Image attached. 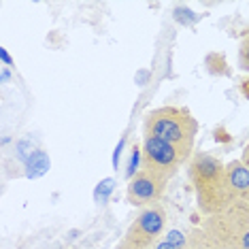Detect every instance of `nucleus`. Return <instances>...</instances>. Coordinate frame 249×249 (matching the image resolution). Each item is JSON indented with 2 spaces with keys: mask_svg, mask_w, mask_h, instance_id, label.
I'll return each instance as SVG.
<instances>
[{
  "mask_svg": "<svg viewBox=\"0 0 249 249\" xmlns=\"http://www.w3.org/2000/svg\"><path fill=\"white\" fill-rule=\"evenodd\" d=\"M185 162V158L179 154L175 147H171L164 141L143 134V145H141V168L154 171L160 177L171 181L175 175L179 173L181 164Z\"/></svg>",
  "mask_w": 249,
  "mask_h": 249,
  "instance_id": "39448f33",
  "label": "nucleus"
},
{
  "mask_svg": "<svg viewBox=\"0 0 249 249\" xmlns=\"http://www.w3.org/2000/svg\"><path fill=\"white\" fill-rule=\"evenodd\" d=\"M149 249H179V247H175L171 241H166V239H164V236H162V239H160V241H156V243H154V245H151Z\"/></svg>",
  "mask_w": 249,
  "mask_h": 249,
  "instance_id": "9d476101",
  "label": "nucleus"
},
{
  "mask_svg": "<svg viewBox=\"0 0 249 249\" xmlns=\"http://www.w3.org/2000/svg\"><path fill=\"white\" fill-rule=\"evenodd\" d=\"M200 228L234 243L241 249H249V202L239 200L224 213L205 217Z\"/></svg>",
  "mask_w": 249,
  "mask_h": 249,
  "instance_id": "20e7f679",
  "label": "nucleus"
},
{
  "mask_svg": "<svg viewBox=\"0 0 249 249\" xmlns=\"http://www.w3.org/2000/svg\"><path fill=\"white\" fill-rule=\"evenodd\" d=\"M245 200H247V202H249V194H247V198H245Z\"/></svg>",
  "mask_w": 249,
  "mask_h": 249,
  "instance_id": "f8f14e48",
  "label": "nucleus"
},
{
  "mask_svg": "<svg viewBox=\"0 0 249 249\" xmlns=\"http://www.w3.org/2000/svg\"><path fill=\"white\" fill-rule=\"evenodd\" d=\"M166 185H168V179L160 177V175L154 171L141 168V171L134 175V177H130V181H128V190H126L128 202L132 207H141V209L158 205V200L164 196Z\"/></svg>",
  "mask_w": 249,
  "mask_h": 249,
  "instance_id": "423d86ee",
  "label": "nucleus"
},
{
  "mask_svg": "<svg viewBox=\"0 0 249 249\" xmlns=\"http://www.w3.org/2000/svg\"><path fill=\"white\" fill-rule=\"evenodd\" d=\"M241 160H243V164H245V166L249 168V143H247L245 149H243V158H241Z\"/></svg>",
  "mask_w": 249,
  "mask_h": 249,
  "instance_id": "9b49d317",
  "label": "nucleus"
},
{
  "mask_svg": "<svg viewBox=\"0 0 249 249\" xmlns=\"http://www.w3.org/2000/svg\"><path fill=\"white\" fill-rule=\"evenodd\" d=\"M226 185L234 200H245L249 194V168L243 160H232L226 164Z\"/></svg>",
  "mask_w": 249,
  "mask_h": 249,
  "instance_id": "0eeeda50",
  "label": "nucleus"
},
{
  "mask_svg": "<svg viewBox=\"0 0 249 249\" xmlns=\"http://www.w3.org/2000/svg\"><path fill=\"white\" fill-rule=\"evenodd\" d=\"M185 249H241V247L222 239V236H215L198 226V228L188 232V245H185Z\"/></svg>",
  "mask_w": 249,
  "mask_h": 249,
  "instance_id": "6e6552de",
  "label": "nucleus"
},
{
  "mask_svg": "<svg viewBox=\"0 0 249 249\" xmlns=\"http://www.w3.org/2000/svg\"><path fill=\"white\" fill-rule=\"evenodd\" d=\"M188 177L196 194V207L202 217H213L230 209L234 200L226 185V164L207 151H196L190 158Z\"/></svg>",
  "mask_w": 249,
  "mask_h": 249,
  "instance_id": "f257e3e1",
  "label": "nucleus"
},
{
  "mask_svg": "<svg viewBox=\"0 0 249 249\" xmlns=\"http://www.w3.org/2000/svg\"><path fill=\"white\" fill-rule=\"evenodd\" d=\"M166 211L162 205H151L141 209L134 222L128 226L115 249H149L156 241H160L166 230Z\"/></svg>",
  "mask_w": 249,
  "mask_h": 249,
  "instance_id": "7ed1b4c3",
  "label": "nucleus"
},
{
  "mask_svg": "<svg viewBox=\"0 0 249 249\" xmlns=\"http://www.w3.org/2000/svg\"><path fill=\"white\" fill-rule=\"evenodd\" d=\"M239 69L249 72V35L243 36V41L239 45Z\"/></svg>",
  "mask_w": 249,
  "mask_h": 249,
  "instance_id": "1a4fd4ad",
  "label": "nucleus"
},
{
  "mask_svg": "<svg viewBox=\"0 0 249 249\" xmlns=\"http://www.w3.org/2000/svg\"><path fill=\"white\" fill-rule=\"evenodd\" d=\"M143 134L164 141V143L175 147L185 160H190L194 156L198 122L185 107H158L145 115Z\"/></svg>",
  "mask_w": 249,
  "mask_h": 249,
  "instance_id": "f03ea898",
  "label": "nucleus"
}]
</instances>
